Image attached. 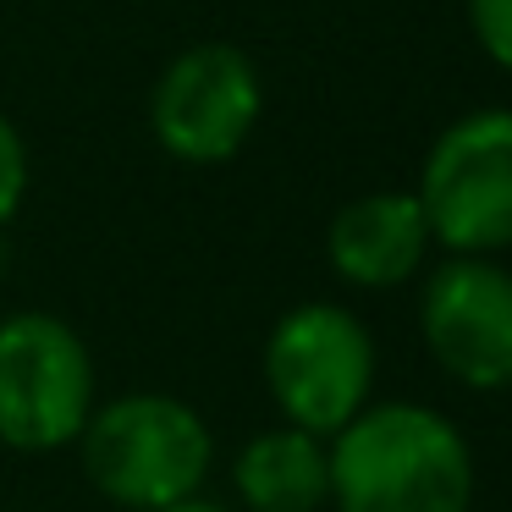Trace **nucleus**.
<instances>
[{
    "label": "nucleus",
    "instance_id": "3",
    "mask_svg": "<svg viewBox=\"0 0 512 512\" xmlns=\"http://www.w3.org/2000/svg\"><path fill=\"white\" fill-rule=\"evenodd\" d=\"M265 380L287 424L309 435H336L369 408L375 342L364 320L336 303H298L265 342Z\"/></svg>",
    "mask_w": 512,
    "mask_h": 512
},
{
    "label": "nucleus",
    "instance_id": "1",
    "mask_svg": "<svg viewBox=\"0 0 512 512\" xmlns=\"http://www.w3.org/2000/svg\"><path fill=\"white\" fill-rule=\"evenodd\" d=\"M331 501L336 512H468L474 457L457 424L419 402H380L336 430Z\"/></svg>",
    "mask_w": 512,
    "mask_h": 512
},
{
    "label": "nucleus",
    "instance_id": "12",
    "mask_svg": "<svg viewBox=\"0 0 512 512\" xmlns=\"http://www.w3.org/2000/svg\"><path fill=\"white\" fill-rule=\"evenodd\" d=\"M155 512H226V507H215V501H204V496H182V501H171V507H155Z\"/></svg>",
    "mask_w": 512,
    "mask_h": 512
},
{
    "label": "nucleus",
    "instance_id": "10",
    "mask_svg": "<svg viewBox=\"0 0 512 512\" xmlns=\"http://www.w3.org/2000/svg\"><path fill=\"white\" fill-rule=\"evenodd\" d=\"M468 23L485 56L512 72V0H468Z\"/></svg>",
    "mask_w": 512,
    "mask_h": 512
},
{
    "label": "nucleus",
    "instance_id": "8",
    "mask_svg": "<svg viewBox=\"0 0 512 512\" xmlns=\"http://www.w3.org/2000/svg\"><path fill=\"white\" fill-rule=\"evenodd\" d=\"M430 248V221H424L413 193H364V199L342 204L325 232V254H331L336 276L353 287H397L424 265Z\"/></svg>",
    "mask_w": 512,
    "mask_h": 512
},
{
    "label": "nucleus",
    "instance_id": "5",
    "mask_svg": "<svg viewBox=\"0 0 512 512\" xmlns=\"http://www.w3.org/2000/svg\"><path fill=\"white\" fill-rule=\"evenodd\" d=\"M419 210L452 254H496L512 243V111L452 122L424 155Z\"/></svg>",
    "mask_w": 512,
    "mask_h": 512
},
{
    "label": "nucleus",
    "instance_id": "4",
    "mask_svg": "<svg viewBox=\"0 0 512 512\" xmlns=\"http://www.w3.org/2000/svg\"><path fill=\"white\" fill-rule=\"evenodd\" d=\"M94 413L89 347L56 314L0 320V441L17 452H56L78 441Z\"/></svg>",
    "mask_w": 512,
    "mask_h": 512
},
{
    "label": "nucleus",
    "instance_id": "2",
    "mask_svg": "<svg viewBox=\"0 0 512 512\" xmlns=\"http://www.w3.org/2000/svg\"><path fill=\"white\" fill-rule=\"evenodd\" d=\"M83 468L111 501L138 512L171 507L182 496H199L210 474V430L177 397L133 391L89 413L83 424Z\"/></svg>",
    "mask_w": 512,
    "mask_h": 512
},
{
    "label": "nucleus",
    "instance_id": "9",
    "mask_svg": "<svg viewBox=\"0 0 512 512\" xmlns=\"http://www.w3.org/2000/svg\"><path fill=\"white\" fill-rule=\"evenodd\" d=\"M232 479H237V496L248 501V512H320L331 501L325 435H309L298 424L259 430L237 452Z\"/></svg>",
    "mask_w": 512,
    "mask_h": 512
},
{
    "label": "nucleus",
    "instance_id": "6",
    "mask_svg": "<svg viewBox=\"0 0 512 512\" xmlns=\"http://www.w3.org/2000/svg\"><path fill=\"white\" fill-rule=\"evenodd\" d=\"M259 105H265L259 72L243 50L193 45L160 72L149 122H155V138L166 144V155L188 160V166H215L248 144Z\"/></svg>",
    "mask_w": 512,
    "mask_h": 512
},
{
    "label": "nucleus",
    "instance_id": "11",
    "mask_svg": "<svg viewBox=\"0 0 512 512\" xmlns=\"http://www.w3.org/2000/svg\"><path fill=\"white\" fill-rule=\"evenodd\" d=\"M23 193H28V149L17 138V127L0 116V226L17 215Z\"/></svg>",
    "mask_w": 512,
    "mask_h": 512
},
{
    "label": "nucleus",
    "instance_id": "7",
    "mask_svg": "<svg viewBox=\"0 0 512 512\" xmlns=\"http://www.w3.org/2000/svg\"><path fill=\"white\" fill-rule=\"evenodd\" d=\"M435 364L474 391L512 386V270L485 254H452L419 303Z\"/></svg>",
    "mask_w": 512,
    "mask_h": 512
}]
</instances>
